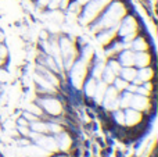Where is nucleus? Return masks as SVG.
I'll use <instances>...</instances> for the list:
<instances>
[{
    "label": "nucleus",
    "instance_id": "obj_1",
    "mask_svg": "<svg viewBox=\"0 0 158 157\" xmlns=\"http://www.w3.org/2000/svg\"><path fill=\"white\" fill-rule=\"evenodd\" d=\"M123 74H126V79H132V77H133V72H132L131 70H126V71H123Z\"/></svg>",
    "mask_w": 158,
    "mask_h": 157
}]
</instances>
